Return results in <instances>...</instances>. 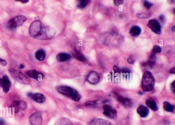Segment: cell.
<instances>
[{
  "mask_svg": "<svg viewBox=\"0 0 175 125\" xmlns=\"http://www.w3.org/2000/svg\"><path fill=\"white\" fill-rule=\"evenodd\" d=\"M155 79L152 73L149 71L144 73L142 78V87L144 92H149L154 89Z\"/></svg>",
  "mask_w": 175,
  "mask_h": 125,
  "instance_id": "obj_1",
  "label": "cell"
},
{
  "mask_svg": "<svg viewBox=\"0 0 175 125\" xmlns=\"http://www.w3.org/2000/svg\"><path fill=\"white\" fill-rule=\"evenodd\" d=\"M43 27L42 22L39 20L32 22L30 28V34L34 38L39 39L42 33Z\"/></svg>",
  "mask_w": 175,
  "mask_h": 125,
  "instance_id": "obj_2",
  "label": "cell"
},
{
  "mask_svg": "<svg viewBox=\"0 0 175 125\" xmlns=\"http://www.w3.org/2000/svg\"><path fill=\"white\" fill-rule=\"evenodd\" d=\"M26 20V17L24 15L16 16L8 21L7 24V27L10 30H14L22 25Z\"/></svg>",
  "mask_w": 175,
  "mask_h": 125,
  "instance_id": "obj_3",
  "label": "cell"
},
{
  "mask_svg": "<svg viewBox=\"0 0 175 125\" xmlns=\"http://www.w3.org/2000/svg\"><path fill=\"white\" fill-rule=\"evenodd\" d=\"M55 31L53 28L47 26H44L43 31L39 39L48 40L53 38L55 35Z\"/></svg>",
  "mask_w": 175,
  "mask_h": 125,
  "instance_id": "obj_4",
  "label": "cell"
},
{
  "mask_svg": "<svg viewBox=\"0 0 175 125\" xmlns=\"http://www.w3.org/2000/svg\"><path fill=\"white\" fill-rule=\"evenodd\" d=\"M10 72L13 75L16 80L19 82L25 84H29L30 83V80L28 77L20 71L12 69L11 70Z\"/></svg>",
  "mask_w": 175,
  "mask_h": 125,
  "instance_id": "obj_5",
  "label": "cell"
},
{
  "mask_svg": "<svg viewBox=\"0 0 175 125\" xmlns=\"http://www.w3.org/2000/svg\"><path fill=\"white\" fill-rule=\"evenodd\" d=\"M114 94L117 101L124 108H130L133 106V103L132 100L128 98L124 97L116 93Z\"/></svg>",
  "mask_w": 175,
  "mask_h": 125,
  "instance_id": "obj_6",
  "label": "cell"
},
{
  "mask_svg": "<svg viewBox=\"0 0 175 125\" xmlns=\"http://www.w3.org/2000/svg\"><path fill=\"white\" fill-rule=\"evenodd\" d=\"M104 115L109 118L115 119L116 118L117 112L116 109L109 105H105L103 107Z\"/></svg>",
  "mask_w": 175,
  "mask_h": 125,
  "instance_id": "obj_7",
  "label": "cell"
},
{
  "mask_svg": "<svg viewBox=\"0 0 175 125\" xmlns=\"http://www.w3.org/2000/svg\"><path fill=\"white\" fill-rule=\"evenodd\" d=\"M26 103L24 102L21 101H14L11 105V108L16 113L24 111L26 109Z\"/></svg>",
  "mask_w": 175,
  "mask_h": 125,
  "instance_id": "obj_8",
  "label": "cell"
},
{
  "mask_svg": "<svg viewBox=\"0 0 175 125\" xmlns=\"http://www.w3.org/2000/svg\"><path fill=\"white\" fill-rule=\"evenodd\" d=\"M148 27L155 33L160 35L161 33V26L160 23L155 19L150 20L147 24Z\"/></svg>",
  "mask_w": 175,
  "mask_h": 125,
  "instance_id": "obj_9",
  "label": "cell"
},
{
  "mask_svg": "<svg viewBox=\"0 0 175 125\" xmlns=\"http://www.w3.org/2000/svg\"><path fill=\"white\" fill-rule=\"evenodd\" d=\"M11 85V82L8 76L5 75L2 78H0V86L3 88V92L5 93L9 91Z\"/></svg>",
  "mask_w": 175,
  "mask_h": 125,
  "instance_id": "obj_10",
  "label": "cell"
},
{
  "mask_svg": "<svg viewBox=\"0 0 175 125\" xmlns=\"http://www.w3.org/2000/svg\"><path fill=\"white\" fill-rule=\"evenodd\" d=\"M56 90L63 95L70 98L73 89L67 86L59 85L56 87Z\"/></svg>",
  "mask_w": 175,
  "mask_h": 125,
  "instance_id": "obj_11",
  "label": "cell"
},
{
  "mask_svg": "<svg viewBox=\"0 0 175 125\" xmlns=\"http://www.w3.org/2000/svg\"><path fill=\"white\" fill-rule=\"evenodd\" d=\"M29 121L32 125H41L43 122L42 116L39 112H35L30 116Z\"/></svg>",
  "mask_w": 175,
  "mask_h": 125,
  "instance_id": "obj_12",
  "label": "cell"
},
{
  "mask_svg": "<svg viewBox=\"0 0 175 125\" xmlns=\"http://www.w3.org/2000/svg\"><path fill=\"white\" fill-rule=\"evenodd\" d=\"M26 74L28 76L37 81H41L44 77V74L42 73L35 69H32L27 71Z\"/></svg>",
  "mask_w": 175,
  "mask_h": 125,
  "instance_id": "obj_13",
  "label": "cell"
},
{
  "mask_svg": "<svg viewBox=\"0 0 175 125\" xmlns=\"http://www.w3.org/2000/svg\"><path fill=\"white\" fill-rule=\"evenodd\" d=\"M28 97L32 98L34 101L39 103H42L45 102L46 100V98L43 94L39 93H32L29 92L27 94Z\"/></svg>",
  "mask_w": 175,
  "mask_h": 125,
  "instance_id": "obj_14",
  "label": "cell"
},
{
  "mask_svg": "<svg viewBox=\"0 0 175 125\" xmlns=\"http://www.w3.org/2000/svg\"><path fill=\"white\" fill-rule=\"evenodd\" d=\"M88 82L92 84H96L98 83L100 80V76L96 71H92L90 73L86 78Z\"/></svg>",
  "mask_w": 175,
  "mask_h": 125,
  "instance_id": "obj_15",
  "label": "cell"
},
{
  "mask_svg": "<svg viewBox=\"0 0 175 125\" xmlns=\"http://www.w3.org/2000/svg\"><path fill=\"white\" fill-rule=\"evenodd\" d=\"M137 112L141 117L144 118L149 115V110L147 107L142 105L137 109Z\"/></svg>",
  "mask_w": 175,
  "mask_h": 125,
  "instance_id": "obj_16",
  "label": "cell"
},
{
  "mask_svg": "<svg viewBox=\"0 0 175 125\" xmlns=\"http://www.w3.org/2000/svg\"><path fill=\"white\" fill-rule=\"evenodd\" d=\"M89 125H113L110 121L102 119L96 118L91 120Z\"/></svg>",
  "mask_w": 175,
  "mask_h": 125,
  "instance_id": "obj_17",
  "label": "cell"
},
{
  "mask_svg": "<svg viewBox=\"0 0 175 125\" xmlns=\"http://www.w3.org/2000/svg\"><path fill=\"white\" fill-rule=\"evenodd\" d=\"M156 61V56L155 53H152L150 56L149 60L147 62L143 64L144 66H148L151 68L154 67Z\"/></svg>",
  "mask_w": 175,
  "mask_h": 125,
  "instance_id": "obj_18",
  "label": "cell"
},
{
  "mask_svg": "<svg viewBox=\"0 0 175 125\" xmlns=\"http://www.w3.org/2000/svg\"><path fill=\"white\" fill-rule=\"evenodd\" d=\"M57 60L59 62H64L69 61L71 58V55L66 53H60L57 55Z\"/></svg>",
  "mask_w": 175,
  "mask_h": 125,
  "instance_id": "obj_19",
  "label": "cell"
},
{
  "mask_svg": "<svg viewBox=\"0 0 175 125\" xmlns=\"http://www.w3.org/2000/svg\"><path fill=\"white\" fill-rule=\"evenodd\" d=\"M146 104L153 111L156 112L159 110L157 103L154 100L151 99L147 100L146 101Z\"/></svg>",
  "mask_w": 175,
  "mask_h": 125,
  "instance_id": "obj_20",
  "label": "cell"
},
{
  "mask_svg": "<svg viewBox=\"0 0 175 125\" xmlns=\"http://www.w3.org/2000/svg\"><path fill=\"white\" fill-rule=\"evenodd\" d=\"M46 54L45 51L42 49H39L36 52L35 57L39 61H43L45 59Z\"/></svg>",
  "mask_w": 175,
  "mask_h": 125,
  "instance_id": "obj_21",
  "label": "cell"
},
{
  "mask_svg": "<svg viewBox=\"0 0 175 125\" xmlns=\"http://www.w3.org/2000/svg\"><path fill=\"white\" fill-rule=\"evenodd\" d=\"M141 29L139 26H135L133 27L130 30V34L133 37H137L141 33Z\"/></svg>",
  "mask_w": 175,
  "mask_h": 125,
  "instance_id": "obj_22",
  "label": "cell"
},
{
  "mask_svg": "<svg viewBox=\"0 0 175 125\" xmlns=\"http://www.w3.org/2000/svg\"><path fill=\"white\" fill-rule=\"evenodd\" d=\"M163 107L164 110L166 111L169 112H174L175 106L174 105H172L168 101L164 102Z\"/></svg>",
  "mask_w": 175,
  "mask_h": 125,
  "instance_id": "obj_23",
  "label": "cell"
},
{
  "mask_svg": "<svg viewBox=\"0 0 175 125\" xmlns=\"http://www.w3.org/2000/svg\"><path fill=\"white\" fill-rule=\"evenodd\" d=\"M55 125H73L71 121L67 118H62L59 120Z\"/></svg>",
  "mask_w": 175,
  "mask_h": 125,
  "instance_id": "obj_24",
  "label": "cell"
},
{
  "mask_svg": "<svg viewBox=\"0 0 175 125\" xmlns=\"http://www.w3.org/2000/svg\"><path fill=\"white\" fill-rule=\"evenodd\" d=\"M70 98L74 101L78 102L81 99V96L76 90L73 89Z\"/></svg>",
  "mask_w": 175,
  "mask_h": 125,
  "instance_id": "obj_25",
  "label": "cell"
},
{
  "mask_svg": "<svg viewBox=\"0 0 175 125\" xmlns=\"http://www.w3.org/2000/svg\"><path fill=\"white\" fill-rule=\"evenodd\" d=\"M74 56L77 60L82 62H86L87 61V59L84 55L80 53H76L74 54Z\"/></svg>",
  "mask_w": 175,
  "mask_h": 125,
  "instance_id": "obj_26",
  "label": "cell"
},
{
  "mask_svg": "<svg viewBox=\"0 0 175 125\" xmlns=\"http://www.w3.org/2000/svg\"><path fill=\"white\" fill-rule=\"evenodd\" d=\"M151 14L150 12L147 13H142L136 14V16L139 18L142 19H148L151 17Z\"/></svg>",
  "mask_w": 175,
  "mask_h": 125,
  "instance_id": "obj_27",
  "label": "cell"
},
{
  "mask_svg": "<svg viewBox=\"0 0 175 125\" xmlns=\"http://www.w3.org/2000/svg\"><path fill=\"white\" fill-rule=\"evenodd\" d=\"M90 2V1H81L77 5V7L80 9H84L89 4Z\"/></svg>",
  "mask_w": 175,
  "mask_h": 125,
  "instance_id": "obj_28",
  "label": "cell"
},
{
  "mask_svg": "<svg viewBox=\"0 0 175 125\" xmlns=\"http://www.w3.org/2000/svg\"><path fill=\"white\" fill-rule=\"evenodd\" d=\"M162 51V49L159 46L155 45L154 46L153 50V52L155 53H160Z\"/></svg>",
  "mask_w": 175,
  "mask_h": 125,
  "instance_id": "obj_29",
  "label": "cell"
},
{
  "mask_svg": "<svg viewBox=\"0 0 175 125\" xmlns=\"http://www.w3.org/2000/svg\"><path fill=\"white\" fill-rule=\"evenodd\" d=\"M97 104V102L95 101H89L86 102L85 105L86 106H93Z\"/></svg>",
  "mask_w": 175,
  "mask_h": 125,
  "instance_id": "obj_30",
  "label": "cell"
},
{
  "mask_svg": "<svg viewBox=\"0 0 175 125\" xmlns=\"http://www.w3.org/2000/svg\"><path fill=\"white\" fill-rule=\"evenodd\" d=\"M144 6H145L147 9H150L153 5L152 3H150L149 1H144Z\"/></svg>",
  "mask_w": 175,
  "mask_h": 125,
  "instance_id": "obj_31",
  "label": "cell"
},
{
  "mask_svg": "<svg viewBox=\"0 0 175 125\" xmlns=\"http://www.w3.org/2000/svg\"><path fill=\"white\" fill-rule=\"evenodd\" d=\"M114 2L115 5H116V6H120V5L123 4L124 1H122V0H118V1L116 0V1H114Z\"/></svg>",
  "mask_w": 175,
  "mask_h": 125,
  "instance_id": "obj_32",
  "label": "cell"
},
{
  "mask_svg": "<svg viewBox=\"0 0 175 125\" xmlns=\"http://www.w3.org/2000/svg\"><path fill=\"white\" fill-rule=\"evenodd\" d=\"M122 73L127 74V73H130L131 72V71L129 68H123L122 70Z\"/></svg>",
  "mask_w": 175,
  "mask_h": 125,
  "instance_id": "obj_33",
  "label": "cell"
},
{
  "mask_svg": "<svg viewBox=\"0 0 175 125\" xmlns=\"http://www.w3.org/2000/svg\"><path fill=\"white\" fill-rule=\"evenodd\" d=\"M113 70L115 73H120L121 72V70L117 66H115L113 67Z\"/></svg>",
  "mask_w": 175,
  "mask_h": 125,
  "instance_id": "obj_34",
  "label": "cell"
},
{
  "mask_svg": "<svg viewBox=\"0 0 175 125\" xmlns=\"http://www.w3.org/2000/svg\"><path fill=\"white\" fill-rule=\"evenodd\" d=\"M0 63L3 66H6L7 64V62L6 60L0 58Z\"/></svg>",
  "mask_w": 175,
  "mask_h": 125,
  "instance_id": "obj_35",
  "label": "cell"
},
{
  "mask_svg": "<svg viewBox=\"0 0 175 125\" xmlns=\"http://www.w3.org/2000/svg\"><path fill=\"white\" fill-rule=\"evenodd\" d=\"M127 62L130 64H132L134 63V60L132 58H129L128 59Z\"/></svg>",
  "mask_w": 175,
  "mask_h": 125,
  "instance_id": "obj_36",
  "label": "cell"
},
{
  "mask_svg": "<svg viewBox=\"0 0 175 125\" xmlns=\"http://www.w3.org/2000/svg\"><path fill=\"white\" fill-rule=\"evenodd\" d=\"M171 88L172 89V90L174 93H175V81H174L171 84Z\"/></svg>",
  "mask_w": 175,
  "mask_h": 125,
  "instance_id": "obj_37",
  "label": "cell"
},
{
  "mask_svg": "<svg viewBox=\"0 0 175 125\" xmlns=\"http://www.w3.org/2000/svg\"><path fill=\"white\" fill-rule=\"evenodd\" d=\"M159 19L160 20L162 21V22H164V21L165 20V16L163 15H160L159 17Z\"/></svg>",
  "mask_w": 175,
  "mask_h": 125,
  "instance_id": "obj_38",
  "label": "cell"
},
{
  "mask_svg": "<svg viewBox=\"0 0 175 125\" xmlns=\"http://www.w3.org/2000/svg\"><path fill=\"white\" fill-rule=\"evenodd\" d=\"M169 72L171 74H175V67H174L173 68L171 69L170 70Z\"/></svg>",
  "mask_w": 175,
  "mask_h": 125,
  "instance_id": "obj_39",
  "label": "cell"
},
{
  "mask_svg": "<svg viewBox=\"0 0 175 125\" xmlns=\"http://www.w3.org/2000/svg\"><path fill=\"white\" fill-rule=\"evenodd\" d=\"M5 121L3 119H0V125H3L5 124Z\"/></svg>",
  "mask_w": 175,
  "mask_h": 125,
  "instance_id": "obj_40",
  "label": "cell"
},
{
  "mask_svg": "<svg viewBox=\"0 0 175 125\" xmlns=\"http://www.w3.org/2000/svg\"><path fill=\"white\" fill-rule=\"evenodd\" d=\"M20 67L21 69H23L25 67V66L24 65H23V64H21L20 65Z\"/></svg>",
  "mask_w": 175,
  "mask_h": 125,
  "instance_id": "obj_41",
  "label": "cell"
},
{
  "mask_svg": "<svg viewBox=\"0 0 175 125\" xmlns=\"http://www.w3.org/2000/svg\"><path fill=\"white\" fill-rule=\"evenodd\" d=\"M21 1L22 3H26L28 2L29 1H27V0H26V1Z\"/></svg>",
  "mask_w": 175,
  "mask_h": 125,
  "instance_id": "obj_42",
  "label": "cell"
},
{
  "mask_svg": "<svg viewBox=\"0 0 175 125\" xmlns=\"http://www.w3.org/2000/svg\"><path fill=\"white\" fill-rule=\"evenodd\" d=\"M172 30L174 32L175 31V25L173 26L172 28Z\"/></svg>",
  "mask_w": 175,
  "mask_h": 125,
  "instance_id": "obj_43",
  "label": "cell"
}]
</instances>
